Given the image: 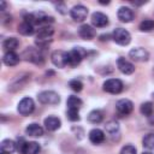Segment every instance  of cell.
<instances>
[{"mask_svg": "<svg viewBox=\"0 0 154 154\" xmlns=\"http://www.w3.org/2000/svg\"><path fill=\"white\" fill-rule=\"evenodd\" d=\"M69 87H70L73 91H77V93L83 89V84H82V82H81L79 79H71V81L69 82Z\"/></svg>", "mask_w": 154, "mask_h": 154, "instance_id": "4dcf8cb0", "label": "cell"}, {"mask_svg": "<svg viewBox=\"0 0 154 154\" xmlns=\"http://www.w3.org/2000/svg\"><path fill=\"white\" fill-rule=\"evenodd\" d=\"M5 7H6V2L5 1H1V11H4Z\"/></svg>", "mask_w": 154, "mask_h": 154, "instance_id": "e575fe53", "label": "cell"}, {"mask_svg": "<svg viewBox=\"0 0 154 154\" xmlns=\"http://www.w3.org/2000/svg\"><path fill=\"white\" fill-rule=\"evenodd\" d=\"M43 123H45V128H46L48 131H55V130H58V129L60 128V125H61L60 119H59L58 117H55V116H49V117H47Z\"/></svg>", "mask_w": 154, "mask_h": 154, "instance_id": "e0dca14e", "label": "cell"}, {"mask_svg": "<svg viewBox=\"0 0 154 154\" xmlns=\"http://www.w3.org/2000/svg\"><path fill=\"white\" fill-rule=\"evenodd\" d=\"M24 20L35 25H42V26H47L49 23H53V17H48L47 14H45L43 12H32L29 13L24 17Z\"/></svg>", "mask_w": 154, "mask_h": 154, "instance_id": "6da1fadb", "label": "cell"}, {"mask_svg": "<svg viewBox=\"0 0 154 154\" xmlns=\"http://www.w3.org/2000/svg\"><path fill=\"white\" fill-rule=\"evenodd\" d=\"M153 95H154V94H153Z\"/></svg>", "mask_w": 154, "mask_h": 154, "instance_id": "8d00e7d4", "label": "cell"}, {"mask_svg": "<svg viewBox=\"0 0 154 154\" xmlns=\"http://www.w3.org/2000/svg\"><path fill=\"white\" fill-rule=\"evenodd\" d=\"M153 29H154L153 19H144L140 23V30H142V31H152Z\"/></svg>", "mask_w": 154, "mask_h": 154, "instance_id": "f1b7e54d", "label": "cell"}, {"mask_svg": "<svg viewBox=\"0 0 154 154\" xmlns=\"http://www.w3.org/2000/svg\"><path fill=\"white\" fill-rule=\"evenodd\" d=\"M78 35L84 40H91L96 36V31L93 26H90L88 24H83L78 29Z\"/></svg>", "mask_w": 154, "mask_h": 154, "instance_id": "9a60e30c", "label": "cell"}, {"mask_svg": "<svg viewBox=\"0 0 154 154\" xmlns=\"http://www.w3.org/2000/svg\"><path fill=\"white\" fill-rule=\"evenodd\" d=\"M26 81H28V76H25V77H19V81H17V82H13L11 85H10V90H12V91H16L17 89H20L25 83H26Z\"/></svg>", "mask_w": 154, "mask_h": 154, "instance_id": "f546056e", "label": "cell"}, {"mask_svg": "<svg viewBox=\"0 0 154 154\" xmlns=\"http://www.w3.org/2000/svg\"><path fill=\"white\" fill-rule=\"evenodd\" d=\"M116 109H117V112H118L119 114H122V116H128V114H130V113L132 112V109H134V103H132L130 100H128V99H122V100L117 101V103H116Z\"/></svg>", "mask_w": 154, "mask_h": 154, "instance_id": "8fae6325", "label": "cell"}, {"mask_svg": "<svg viewBox=\"0 0 154 154\" xmlns=\"http://www.w3.org/2000/svg\"><path fill=\"white\" fill-rule=\"evenodd\" d=\"M103 90L109 94H119L123 90V82L118 78H109L103 82Z\"/></svg>", "mask_w": 154, "mask_h": 154, "instance_id": "52a82bcc", "label": "cell"}, {"mask_svg": "<svg viewBox=\"0 0 154 154\" xmlns=\"http://www.w3.org/2000/svg\"><path fill=\"white\" fill-rule=\"evenodd\" d=\"M140 112L146 117H150L153 114V112H154V105L152 102H149V101L148 102H143L141 105V107H140Z\"/></svg>", "mask_w": 154, "mask_h": 154, "instance_id": "4316f807", "label": "cell"}, {"mask_svg": "<svg viewBox=\"0 0 154 154\" xmlns=\"http://www.w3.org/2000/svg\"><path fill=\"white\" fill-rule=\"evenodd\" d=\"M142 144L147 149H153L154 148V134H147L142 140Z\"/></svg>", "mask_w": 154, "mask_h": 154, "instance_id": "83f0119b", "label": "cell"}, {"mask_svg": "<svg viewBox=\"0 0 154 154\" xmlns=\"http://www.w3.org/2000/svg\"><path fill=\"white\" fill-rule=\"evenodd\" d=\"M142 154H152V153H150V152H143Z\"/></svg>", "mask_w": 154, "mask_h": 154, "instance_id": "d590c367", "label": "cell"}, {"mask_svg": "<svg viewBox=\"0 0 154 154\" xmlns=\"http://www.w3.org/2000/svg\"><path fill=\"white\" fill-rule=\"evenodd\" d=\"M18 45H19V41L16 37H8L2 42V47L6 52H14Z\"/></svg>", "mask_w": 154, "mask_h": 154, "instance_id": "cb8c5ba5", "label": "cell"}, {"mask_svg": "<svg viewBox=\"0 0 154 154\" xmlns=\"http://www.w3.org/2000/svg\"><path fill=\"white\" fill-rule=\"evenodd\" d=\"M117 66H118L119 71L123 72L124 75H131V73H134V71H135L134 64L130 63V61H128L125 58H118V60H117Z\"/></svg>", "mask_w": 154, "mask_h": 154, "instance_id": "4fadbf2b", "label": "cell"}, {"mask_svg": "<svg viewBox=\"0 0 154 154\" xmlns=\"http://www.w3.org/2000/svg\"><path fill=\"white\" fill-rule=\"evenodd\" d=\"M34 31H35L34 25H32V24H30V23H28V22H25V20H24L22 24H19V25H18V32H19V34H22V35H24V36L32 35V34H34Z\"/></svg>", "mask_w": 154, "mask_h": 154, "instance_id": "603a6c76", "label": "cell"}, {"mask_svg": "<svg viewBox=\"0 0 154 154\" xmlns=\"http://www.w3.org/2000/svg\"><path fill=\"white\" fill-rule=\"evenodd\" d=\"M129 57L135 61H147L149 58V53L144 48L137 47V48H132L129 52Z\"/></svg>", "mask_w": 154, "mask_h": 154, "instance_id": "7c38bea8", "label": "cell"}, {"mask_svg": "<svg viewBox=\"0 0 154 154\" xmlns=\"http://www.w3.org/2000/svg\"><path fill=\"white\" fill-rule=\"evenodd\" d=\"M102 118H103V116H102L101 111H99V109H94V111H91V112L88 114V120H89L90 123H93V124H99V123H101V122H102Z\"/></svg>", "mask_w": 154, "mask_h": 154, "instance_id": "484cf974", "label": "cell"}, {"mask_svg": "<svg viewBox=\"0 0 154 154\" xmlns=\"http://www.w3.org/2000/svg\"><path fill=\"white\" fill-rule=\"evenodd\" d=\"M112 38L116 43H118L120 46H126L131 41V35L128 30H125L123 28H117V29H114V31L112 34Z\"/></svg>", "mask_w": 154, "mask_h": 154, "instance_id": "277c9868", "label": "cell"}, {"mask_svg": "<svg viewBox=\"0 0 154 154\" xmlns=\"http://www.w3.org/2000/svg\"><path fill=\"white\" fill-rule=\"evenodd\" d=\"M105 128H106V131H108V132H111V134H114V132L119 129V125H118L117 122L111 120V122H108V123L105 125Z\"/></svg>", "mask_w": 154, "mask_h": 154, "instance_id": "1f68e13d", "label": "cell"}, {"mask_svg": "<svg viewBox=\"0 0 154 154\" xmlns=\"http://www.w3.org/2000/svg\"><path fill=\"white\" fill-rule=\"evenodd\" d=\"M91 23L95 28H103L108 24V18L102 12H94L91 16Z\"/></svg>", "mask_w": 154, "mask_h": 154, "instance_id": "5bb4252c", "label": "cell"}, {"mask_svg": "<svg viewBox=\"0 0 154 154\" xmlns=\"http://www.w3.org/2000/svg\"><path fill=\"white\" fill-rule=\"evenodd\" d=\"M37 99L43 105H57L60 101L59 95L53 90H45L37 95Z\"/></svg>", "mask_w": 154, "mask_h": 154, "instance_id": "8992f818", "label": "cell"}, {"mask_svg": "<svg viewBox=\"0 0 154 154\" xmlns=\"http://www.w3.org/2000/svg\"><path fill=\"white\" fill-rule=\"evenodd\" d=\"M52 63L57 66V67H65L66 65H69V58H67V52L64 51H54L51 55Z\"/></svg>", "mask_w": 154, "mask_h": 154, "instance_id": "9c48e42d", "label": "cell"}, {"mask_svg": "<svg viewBox=\"0 0 154 154\" xmlns=\"http://www.w3.org/2000/svg\"><path fill=\"white\" fill-rule=\"evenodd\" d=\"M40 149H41L40 144L37 142L31 141V142H25V144H24V147H23L20 153L22 154H38Z\"/></svg>", "mask_w": 154, "mask_h": 154, "instance_id": "44dd1931", "label": "cell"}, {"mask_svg": "<svg viewBox=\"0 0 154 154\" xmlns=\"http://www.w3.org/2000/svg\"><path fill=\"white\" fill-rule=\"evenodd\" d=\"M2 63L7 66H16L19 63V55L14 52H6L2 58Z\"/></svg>", "mask_w": 154, "mask_h": 154, "instance_id": "ffe728a7", "label": "cell"}, {"mask_svg": "<svg viewBox=\"0 0 154 154\" xmlns=\"http://www.w3.org/2000/svg\"><path fill=\"white\" fill-rule=\"evenodd\" d=\"M117 16H118V19L123 23H129L134 19V12L131 11V8L125 7V6H123L118 10Z\"/></svg>", "mask_w": 154, "mask_h": 154, "instance_id": "2e32d148", "label": "cell"}, {"mask_svg": "<svg viewBox=\"0 0 154 154\" xmlns=\"http://www.w3.org/2000/svg\"><path fill=\"white\" fill-rule=\"evenodd\" d=\"M22 57L26 61H31L34 64H42L43 63V57H42L41 52L34 47H26L25 51L23 52Z\"/></svg>", "mask_w": 154, "mask_h": 154, "instance_id": "5b68a950", "label": "cell"}, {"mask_svg": "<svg viewBox=\"0 0 154 154\" xmlns=\"http://www.w3.org/2000/svg\"><path fill=\"white\" fill-rule=\"evenodd\" d=\"M120 154H136V148L131 144H126L122 148Z\"/></svg>", "mask_w": 154, "mask_h": 154, "instance_id": "836d02e7", "label": "cell"}, {"mask_svg": "<svg viewBox=\"0 0 154 154\" xmlns=\"http://www.w3.org/2000/svg\"><path fill=\"white\" fill-rule=\"evenodd\" d=\"M82 100L77 96H70L66 101V105H67V109H73V111H79V108L82 107Z\"/></svg>", "mask_w": 154, "mask_h": 154, "instance_id": "d4e9b609", "label": "cell"}, {"mask_svg": "<svg viewBox=\"0 0 154 154\" xmlns=\"http://www.w3.org/2000/svg\"><path fill=\"white\" fill-rule=\"evenodd\" d=\"M67 118L71 120V122H77L79 120V114H78V111H73V109H67Z\"/></svg>", "mask_w": 154, "mask_h": 154, "instance_id": "d6a6232c", "label": "cell"}, {"mask_svg": "<svg viewBox=\"0 0 154 154\" xmlns=\"http://www.w3.org/2000/svg\"><path fill=\"white\" fill-rule=\"evenodd\" d=\"M87 55V51L82 47H73L69 53H67V58H69V65L70 66H77L83 58Z\"/></svg>", "mask_w": 154, "mask_h": 154, "instance_id": "3957f363", "label": "cell"}, {"mask_svg": "<svg viewBox=\"0 0 154 154\" xmlns=\"http://www.w3.org/2000/svg\"><path fill=\"white\" fill-rule=\"evenodd\" d=\"M89 141L94 144H100L105 141V132L100 129H93L89 131Z\"/></svg>", "mask_w": 154, "mask_h": 154, "instance_id": "ac0fdd59", "label": "cell"}, {"mask_svg": "<svg viewBox=\"0 0 154 154\" xmlns=\"http://www.w3.org/2000/svg\"><path fill=\"white\" fill-rule=\"evenodd\" d=\"M34 109H35V103L31 97H23L19 101L18 107H17V111L22 116H29L34 112Z\"/></svg>", "mask_w": 154, "mask_h": 154, "instance_id": "ba28073f", "label": "cell"}, {"mask_svg": "<svg viewBox=\"0 0 154 154\" xmlns=\"http://www.w3.org/2000/svg\"><path fill=\"white\" fill-rule=\"evenodd\" d=\"M25 134L29 136H34V137H41L43 135V129L41 125L36 124V123H31L26 126L25 129Z\"/></svg>", "mask_w": 154, "mask_h": 154, "instance_id": "d6986e66", "label": "cell"}, {"mask_svg": "<svg viewBox=\"0 0 154 154\" xmlns=\"http://www.w3.org/2000/svg\"><path fill=\"white\" fill-rule=\"evenodd\" d=\"M54 34V30L52 26L47 25V26H41L40 30L37 31L36 34V40H35V43L38 46V47H45L47 46L51 41H52V36Z\"/></svg>", "mask_w": 154, "mask_h": 154, "instance_id": "7a4b0ae2", "label": "cell"}, {"mask_svg": "<svg viewBox=\"0 0 154 154\" xmlns=\"http://www.w3.org/2000/svg\"><path fill=\"white\" fill-rule=\"evenodd\" d=\"M70 14L75 22H83L88 16V8L83 5H76L71 8Z\"/></svg>", "mask_w": 154, "mask_h": 154, "instance_id": "30bf717a", "label": "cell"}, {"mask_svg": "<svg viewBox=\"0 0 154 154\" xmlns=\"http://www.w3.org/2000/svg\"><path fill=\"white\" fill-rule=\"evenodd\" d=\"M0 147H1V153H4V154H12L16 150L17 144L12 140H4L1 142V144H0Z\"/></svg>", "mask_w": 154, "mask_h": 154, "instance_id": "7402d4cb", "label": "cell"}]
</instances>
